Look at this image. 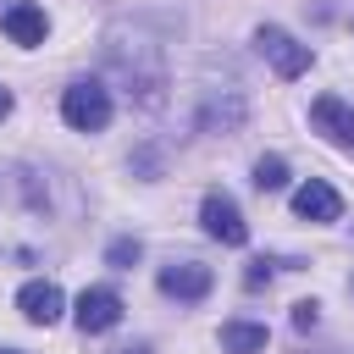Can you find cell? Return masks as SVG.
Listing matches in <instances>:
<instances>
[{
	"mask_svg": "<svg viewBox=\"0 0 354 354\" xmlns=\"http://www.w3.org/2000/svg\"><path fill=\"white\" fill-rule=\"evenodd\" d=\"M105 61L127 83V94H138L144 105H160V94H166V50L138 22H116L105 33Z\"/></svg>",
	"mask_w": 354,
	"mask_h": 354,
	"instance_id": "6da1fadb",
	"label": "cell"
},
{
	"mask_svg": "<svg viewBox=\"0 0 354 354\" xmlns=\"http://www.w3.org/2000/svg\"><path fill=\"white\" fill-rule=\"evenodd\" d=\"M61 116H66V127H77V133H100V127L111 122V88L94 83V77L66 83V88H61Z\"/></svg>",
	"mask_w": 354,
	"mask_h": 354,
	"instance_id": "7a4b0ae2",
	"label": "cell"
},
{
	"mask_svg": "<svg viewBox=\"0 0 354 354\" xmlns=\"http://www.w3.org/2000/svg\"><path fill=\"white\" fill-rule=\"evenodd\" d=\"M254 50L271 61L277 77H304V72H310V44H299L288 28H271V22L254 28Z\"/></svg>",
	"mask_w": 354,
	"mask_h": 354,
	"instance_id": "3957f363",
	"label": "cell"
},
{
	"mask_svg": "<svg viewBox=\"0 0 354 354\" xmlns=\"http://www.w3.org/2000/svg\"><path fill=\"white\" fill-rule=\"evenodd\" d=\"M199 227H205L216 243H232V249L249 238V221H243L238 199H232V194H221V188H210V194L199 199Z\"/></svg>",
	"mask_w": 354,
	"mask_h": 354,
	"instance_id": "277c9868",
	"label": "cell"
},
{
	"mask_svg": "<svg viewBox=\"0 0 354 354\" xmlns=\"http://www.w3.org/2000/svg\"><path fill=\"white\" fill-rule=\"evenodd\" d=\"M72 321H77V332H83V337H88V332H111V326L122 321V293H116L111 282L83 288V293H77V304H72Z\"/></svg>",
	"mask_w": 354,
	"mask_h": 354,
	"instance_id": "5b68a950",
	"label": "cell"
},
{
	"mask_svg": "<svg viewBox=\"0 0 354 354\" xmlns=\"http://www.w3.org/2000/svg\"><path fill=\"white\" fill-rule=\"evenodd\" d=\"M160 293L166 299H177V304H199L210 288H216V277H210V266H199V260H171V266H160Z\"/></svg>",
	"mask_w": 354,
	"mask_h": 354,
	"instance_id": "8992f818",
	"label": "cell"
},
{
	"mask_svg": "<svg viewBox=\"0 0 354 354\" xmlns=\"http://www.w3.org/2000/svg\"><path fill=\"white\" fill-rule=\"evenodd\" d=\"M17 310H22L33 326H55V321H61V310H66V293H61L50 277H33V282H22V288H17Z\"/></svg>",
	"mask_w": 354,
	"mask_h": 354,
	"instance_id": "52a82bcc",
	"label": "cell"
},
{
	"mask_svg": "<svg viewBox=\"0 0 354 354\" xmlns=\"http://www.w3.org/2000/svg\"><path fill=\"white\" fill-rule=\"evenodd\" d=\"M310 127H315V133H326L332 144L354 149V105H343L337 94H321V100L310 105Z\"/></svg>",
	"mask_w": 354,
	"mask_h": 354,
	"instance_id": "ba28073f",
	"label": "cell"
},
{
	"mask_svg": "<svg viewBox=\"0 0 354 354\" xmlns=\"http://www.w3.org/2000/svg\"><path fill=\"white\" fill-rule=\"evenodd\" d=\"M0 28H6V39H11V44L33 50V44H44V33H50V17H44L33 0H17V6H6Z\"/></svg>",
	"mask_w": 354,
	"mask_h": 354,
	"instance_id": "9c48e42d",
	"label": "cell"
},
{
	"mask_svg": "<svg viewBox=\"0 0 354 354\" xmlns=\"http://www.w3.org/2000/svg\"><path fill=\"white\" fill-rule=\"evenodd\" d=\"M293 216H304V221H337V216H343V199H337L332 183L310 177V183L293 188Z\"/></svg>",
	"mask_w": 354,
	"mask_h": 354,
	"instance_id": "30bf717a",
	"label": "cell"
},
{
	"mask_svg": "<svg viewBox=\"0 0 354 354\" xmlns=\"http://www.w3.org/2000/svg\"><path fill=\"white\" fill-rule=\"evenodd\" d=\"M266 343H271V332L260 321H227L221 326V348L227 354H266Z\"/></svg>",
	"mask_w": 354,
	"mask_h": 354,
	"instance_id": "8fae6325",
	"label": "cell"
},
{
	"mask_svg": "<svg viewBox=\"0 0 354 354\" xmlns=\"http://www.w3.org/2000/svg\"><path fill=\"white\" fill-rule=\"evenodd\" d=\"M254 188H260V194L288 188V160H282V155H260V160H254Z\"/></svg>",
	"mask_w": 354,
	"mask_h": 354,
	"instance_id": "7c38bea8",
	"label": "cell"
},
{
	"mask_svg": "<svg viewBox=\"0 0 354 354\" xmlns=\"http://www.w3.org/2000/svg\"><path fill=\"white\" fill-rule=\"evenodd\" d=\"M138 254H144V243H138V238H116V243L105 249V266H116V271H133V266H138Z\"/></svg>",
	"mask_w": 354,
	"mask_h": 354,
	"instance_id": "4fadbf2b",
	"label": "cell"
},
{
	"mask_svg": "<svg viewBox=\"0 0 354 354\" xmlns=\"http://www.w3.org/2000/svg\"><path fill=\"white\" fill-rule=\"evenodd\" d=\"M315 321H321V304H315V299H299V304H293V326H299V332H310Z\"/></svg>",
	"mask_w": 354,
	"mask_h": 354,
	"instance_id": "5bb4252c",
	"label": "cell"
},
{
	"mask_svg": "<svg viewBox=\"0 0 354 354\" xmlns=\"http://www.w3.org/2000/svg\"><path fill=\"white\" fill-rule=\"evenodd\" d=\"M271 271H277V260H266V254H260V260H249L243 282H249V288H260V282H271Z\"/></svg>",
	"mask_w": 354,
	"mask_h": 354,
	"instance_id": "9a60e30c",
	"label": "cell"
},
{
	"mask_svg": "<svg viewBox=\"0 0 354 354\" xmlns=\"http://www.w3.org/2000/svg\"><path fill=\"white\" fill-rule=\"evenodd\" d=\"M6 116H11V88L0 83V122H6Z\"/></svg>",
	"mask_w": 354,
	"mask_h": 354,
	"instance_id": "2e32d148",
	"label": "cell"
},
{
	"mask_svg": "<svg viewBox=\"0 0 354 354\" xmlns=\"http://www.w3.org/2000/svg\"><path fill=\"white\" fill-rule=\"evenodd\" d=\"M116 354H149V348H144V343H133V348H116Z\"/></svg>",
	"mask_w": 354,
	"mask_h": 354,
	"instance_id": "e0dca14e",
	"label": "cell"
},
{
	"mask_svg": "<svg viewBox=\"0 0 354 354\" xmlns=\"http://www.w3.org/2000/svg\"><path fill=\"white\" fill-rule=\"evenodd\" d=\"M0 354H22V348H0Z\"/></svg>",
	"mask_w": 354,
	"mask_h": 354,
	"instance_id": "ac0fdd59",
	"label": "cell"
}]
</instances>
